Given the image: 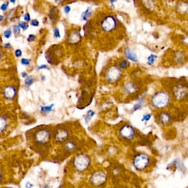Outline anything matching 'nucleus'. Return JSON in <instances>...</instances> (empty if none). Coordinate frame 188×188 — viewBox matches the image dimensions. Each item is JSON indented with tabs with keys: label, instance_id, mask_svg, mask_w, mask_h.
I'll return each instance as SVG.
<instances>
[{
	"label": "nucleus",
	"instance_id": "obj_1",
	"mask_svg": "<svg viewBox=\"0 0 188 188\" xmlns=\"http://www.w3.org/2000/svg\"><path fill=\"white\" fill-rule=\"evenodd\" d=\"M171 96L165 91H159L151 98V104L157 109H163L169 104Z\"/></svg>",
	"mask_w": 188,
	"mask_h": 188
},
{
	"label": "nucleus",
	"instance_id": "obj_2",
	"mask_svg": "<svg viewBox=\"0 0 188 188\" xmlns=\"http://www.w3.org/2000/svg\"><path fill=\"white\" fill-rule=\"evenodd\" d=\"M91 159L88 155L84 153L78 154L74 159L73 164L75 170L78 172H84L89 168Z\"/></svg>",
	"mask_w": 188,
	"mask_h": 188
},
{
	"label": "nucleus",
	"instance_id": "obj_3",
	"mask_svg": "<svg viewBox=\"0 0 188 188\" xmlns=\"http://www.w3.org/2000/svg\"><path fill=\"white\" fill-rule=\"evenodd\" d=\"M151 164V159L147 154L139 153L134 158L133 164L137 170H144Z\"/></svg>",
	"mask_w": 188,
	"mask_h": 188
},
{
	"label": "nucleus",
	"instance_id": "obj_4",
	"mask_svg": "<svg viewBox=\"0 0 188 188\" xmlns=\"http://www.w3.org/2000/svg\"><path fill=\"white\" fill-rule=\"evenodd\" d=\"M121 76H122L121 68L119 66L114 65V66H111L107 70L106 73V78L108 82H109L110 83H114L120 79Z\"/></svg>",
	"mask_w": 188,
	"mask_h": 188
},
{
	"label": "nucleus",
	"instance_id": "obj_5",
	"mask_svg": "<svg viewBox=\"0 0 188 188\" xmlns=\"http://www.w3.org/2000/svg\"><path fill=\"white\" fill-rule=\"evenodd\" d=\"M51 139V133L48 129H42L36 132L35 134V142L38 145H46Z\"/></svg>",
	"mask_w": 188,
	"mask_h": 188
},
{
	"label": "nucleus",
	"instance_id": "obj_6",
	"mask_svg": "<svg viewBox=\"0 0 188 188\" xmlns=\"http://www.w3.org/2000/svg\"><path fill=\"white\" fill-rule=\"evenodd\" d=\"M107 181V175L106 174L105 172L102 170L96 171L94 173L90 178V182L92 185L96 186H101L102 184H105L106 181Z\"/></svg>",
	"mask_w": 188,
	"mask_h": 188
},
{
	"label": "nucleus",
	"instance_id": "obj_7",
	"mask_svg": "<svg viewBox=\"0 0 188 188\" xmlns=\"http://www.w3.org/2000/svg\"><path fill=\"white\" fill-rule=\"evenodd\" d=\"M120 136L125 140H132L136 136V131L131 125H125L120 130Z\"/></svg>",
	"mask_w": 188,
	"mask_h": 188
},
{
	"label": "nucleus",
	"instance_id": "obj_8",
	"mask_svg": "<svg viewBox=\"0 0 188 188\" xmlns=\"http://www.w3.org/2000/svg\"><path fill=\"white\" fill-rule=\"evenodd\" d=\"M117 20L113 16H108L104 18L101 23V28L106 32H111L116 28Z\"/></svg>",
	"mask_w": 188,
	"mask_h": 188
},
{
	"label": "nucleus",
	"instance_id": "obj_9",
	"mask_svg": "<svg viewBox=\"0 0 188 188\" xmlns=\"http://www.w3.org/2000/svg\"><path fill=\"white\" fill-rule=\"evenodd\" d=\"M187 87L183 84H178L173 88V95L177 100H181L187 96Z\"/></svg>",
	"mask_w": 188,
	"mask_h": 188
},
{
	"label": "nucleus",
	"instance_id": "obj_10",
	"mask_svg": "<svg viewBox=\"0 0 188 188\" xmlns=\"http://www.w3.org/2000/svg\"><path fill=\"white\" fill-rule=\"evenodd\" d=\"M4 97L7 100L14 99L17 95V89L14 85H8L5 87L3 90Z\"/></svg>",
	"mask_w": 188,
	"mask_h": 188
},
{
	"label": "nucleus",
	"instance_id": "obj_11",
	"mask_svg": "<svg viewBox=\"0 0 188 188\" xmlns=\"http://www.w3.org/2000/svg\"><path fill=\"white\" fill-rule=\"evenodd\" d=\"M68 138H69V132L64 128L58 129L55 134V140L57 142H66Z\"/></svg>",
	"mask_w": 188,
	"mask_h": 188
},
{
	"label": "nucleus",
	"instance_id": "obj_12",
	"mask_svg": "<svg viewBox=\"0 0 188 188\" xmlns=\"http://www.w3.org/2000/svg\"><path fill=\"white\" fill-rule=\"evenodd\" d=\"M159 119H160V121L162 123V125L165 126L171 125L173 122L172 116L169 113H168V112H162L160 114Z\"/></svg>",
	"mask_w": 188,
	"mask_h": 188
},
{
	"label": "nucleus",
	"instance_id": "obj_13",
	"mask_svg": "<svg viewBox=\"0 0 188 188\" xmlns=\"http://www.w3.org/2000/svg\"><path fill=\"white\" fill-rule=\"evenodd\" d=\"M81 40V35L80 31H73L70 33L68 39V42L70 44H77Z\"/></svg>",
	"mask_w": 188,
	"mask_h": 188
},
{
	"label": "nucleus",
	"instance_id": "obj_14",
	"mask_svg": "<svg viewBox=\"0 0 188 188\" xmlns=\"http://www.w3.org/2000/svg\"><path fill=\"white\" fill-rule=\"evenodd\" d=\"M125 55L126 59H128L131 60V61L134 62H138V59H137V56L135 54V52L133 50H131V48H125Z\"/></svg>",
	"mask_w": 188,
	"mask_h": 188
},
{
	"label": "nucleus",
	"instance_id": "obj_15",
	"mask_svg": "<svg viewBox=\"0 0 188 188\" xmlns=\"http://www.w3.org/2000/svg\"><path fill=\"white\" fill-rule=\"evenodd\" d=\"M124 90L127 93H132L136 90V87L132 82H127L124 85Z\"/></svg>",
	"mask_w": 188,
	"mask_h": 188
},
{
	"label": "nucleus",
	"instance_id": "obj_16",
	"mask_svg": "<svg viewBox=\"0 0 188 188\" xmlns=\"http://www.w3.org/2000/svg\"><path fill=\"white\" fill-rule=\"evenodd\" d=\"M8 120L5 116H0V133H3L7 128Z\"/></svg>",
	"mask_w": 188,
	"mask_h": 188
},
{
	"label": "nucleus",
	"instance_id": "obj_17",
	"mask_svg": "<svg viewBox=\"0 0 188 188\" xmlns=\"http://www.w3.org/2000/svg\"><path fill=\"white\" fill-rule=\"evenodd\" d=\"M65 148L69 152H73L76 149V143L73 142V141H68V142H66Z\"/></svg>",
	"mask_w": 188,
	"mask_h": 188
},
{
	"label": "nucleus",
	"instance_id": "obj_18",
	"mask_svg": "<svg viewBox=\"0 0 188 188\" xmlns=\"http://www.w3.org/2000/svg\"><path fill=\"white\" fill-rule=\"evenodd\" d=\"M92 11L91 10L90 7H88L86 10H85L83 13H82L81 14V19L83 21H87L89 19V18L90 17L91 15H92Z\"/></svg>",
	"mask_w": 188,
	"mask_h": 188
},
{
	"label": "nucleus",
	"instance_id": "obj_19",
	"mask_svg": "<svg viewBox=\"0 0 188 188\" xmlns=\"http://www.w3.org/2000/svg\"><path fill=\"white\" fill-rule=\"evenodd\" d=\"M53 107V104L47 106H42V107H41V111H42V113H49V112L52 111Z\"/></svg>",
	"mask_w": 188,
	"mask_h": 188
},
{
	"label": "nucleus",
	"instance_id": "obj_20",
	"mask_svg": "<svg viewBox=\"0 0 188 188\" xmlns=\"http://www.w3.org/2000/svg\"><path fill=\"white\" fill-rule=\"evenodd\" d=\"M56 16H57V11L55 10V8L53 7V8L51 9L49 13V18L50 19L51 22H55V20L56 19Z\"/></svg>",
	"mask_w": 188,
	"mask_h": 188
},
{
	"label": "nucleus",
	"instance_id": "obj_21",
	"mask_svg": "<svg viewBox=\"0 0 188 188\" xmlns=\"http://www.w3.org/2000/svg\"><path fill=\"white\" fill-rule=\"evenodd\" d=\"M95 115V113L93 111V110H89L87 113V114H86V116H85V121H86V123H88V122H89V121L92 119V118Z\"/></svg>",
	"mask_w": 188,
	"mask_h": 188
},
{
	"label": "nucleus",
	"instance_id": "obj_22",
	"mask_svg": "<svg viewBox=\"0 0 188 188\" xmlns=\"http://www.w3.org/2000/svg\"><path fill=\"white\" fill-rule=\"evenodd\" d=\"M179 7H181V9H179V12L180 13H187V3H184V2H181L179 4Z\"/></svg>",
	"mask_w": 188,
	"mask_h": 188
},
{
	"label": "nucleus",
	"instance_id": "obj_23",
	"mask_svg": "<svg viewBox=\"0 0 188 188\" xmlns=\"http://www.w3.org/2000/svg\"><path fill=\"white\" fill-rule=\"evenodd\" d=\"M157 58V57L155 54H151V55H150L149 57H148V65H152L154 63V62L156 61Z\"/></svg>",
	"mask_w": 188,
	"mask_h": 188
},
{
	"label": "nucleus",
	"instance_id": "obj_24",
	"mask_svg": "<svg viewBox=\"0 0 188 188\" xmlns=\"http://www.w3.org/2000/svg\"><path fill=\"white\" fill-rule=\"evenodd\" d=\"M119 67L120 68H122V69H126V68H128L129 67V62L126 59H123L120 62Z\"/></svg>",
	"mask_w": 188,
	"mask_h": 188
},
{
	"label": "nucleus",
	"instance_id": "obj_25",
	"mask_svg": "<svg viewBox=\"0 0 188 188\" xmlns=\"http://www.w3.org/2000/svg\"><path fill=\"white\" fill-rule=\"evenodd\" d=\"M33 82H34V79H33L32 76H29V77H27L26 79H25V84L27 86V87H30V85H32V84H33Z\"/></svg>",
	"mask_w": 188,
	"mask_h": 188
},
{
	"label": "nucleus",
	"instance_id": "obj_26",
	"mask_svg": "<svg viewBox=\"0 0 188 188\" xmlns=\"http://www.w3.org/2000/svg\"><path fill=\"white\" fill-rule=\"evenodd\" d=\"M19 26V28H22V30H24V31H25V30H27V28H28V25H27V23H26V22H19V24L18 25Z\"/></svg>",
	"mask_w": 188,
	"mask_h": 188
},
{
	"label": "nucleus",
	"instance_id": "obj_27",
	"mask_svg": "<svg viewBox=\"0 0 188 188\" xmlns=\"http://www.w3.org/2000/svg\"><path fill=\"white\" fill-rule=\"evenodd\" d=\"M8 5H9V2L8 1H6V2L3 3L1 6H0V10H2V11H6L8 8Z\"/></svg>",
	"mask_w": 188,
	"mask_h": 188
},
{
	"label": "nucleus",
	"instance_id": "obj_28",
	"mask_svg": "<svg viewBox=\"0 0 188 188\" xmlns=\"http://www.w3.org/2000/svg\"><path fill=\"white\" fill-rule=\"evenodd\" d=\"M30 62H31V60L29 59H21V64L23 65H25V66H28L29 65H30Z\"/></svg>",
	"mask_w": 188,
	"mask_h": 188
},
{
	"label": "nucleus",
	"instance_id": "obj_29",
	"mask_svg": "<svg viewBox=\"0 0 188 188\" xmlns=\"http://www.w3.org/2000/svg\"><path fill=\"white\" fill-rule=\"evenodd\" d=\"M11 35H12V31L10 29L6 30V31L4 32V36L6 38V39H9V38L11 36Z\"/></svg>",
	"mask_w": 188,
	"mask_h": 188
},
{
	"label": "nucleus",
	"instance_id": "obj_30",
	"mask_svg": "<svg viewBox=\"0 0 188 188\" xmlns=\"http://www.w3.org/2000/svg\"><path fill=\"white\" fill-rule=\"evenodd\" d=\"M13 33H15V34H16V35L19 34L21 32V29H20V28H19V25H15V26L13 27Z\"/></svg>",
	"mask_w": 188,
	"mask_h": 188
},
{
	"label": "nucleus",
	"instance_id": "obj_31",
	"mask_svg": "<svg viewBox=\"0 0 188 188\" xmlns=\"http://www.w3.org/2000/svg\"><path fill=\"white\" fill-rule=\"evenodd\" d=\"M142 103L140 101V102L137 103V104H136L134 106V107H133V111H136V110L142 108Z\"/></svg>",
	"mask_w": 188,
	"mask_h": 188
},
{
	"label": "nucleus",
	"instance_id": "obj_32",
	"mask_svg": "<svg viewBox=\"0 0 188 188\" xmlns=\"http://www.w3.org/2000/svg\"><path fill=\"white\" fill-rule=\"evenodd\" d=\"M53 33H54V36L55 38H60V31H59L58 28H54Z\"/></svg>",
	"mask_w": 188,
	"mask_h": 188
},
{
	"label": "nucleus",
	"instance_id": "obj_33",
	"mask_svg": "<svg viewBox=\"0 0 188 188\" xmlns=\"http://www.w3.org/2000/svg\"><path fill=\"white\" fill-rule=\"evenodd\" d=\"M151 118V114H145L144 115L142 119V122H148V120H150V119Z\"/></svg>",
	"mask_w": 188,
	"mask_h": 188
},
{
	"label": "nucleus",
	"instance_id": "obj_34",
	"mask_svg": "<svg viewBox=\"0 0 188 188\" xmlns=\"http://www.w3.org/2000/svg\"><path fill=\"white\" fill-rule=\"evenodd\" d=\"M36 38V35L30 34L29 35L28 37H27V41H28L29 42H33V41H35Z\"/></svg>",
	"mask_w": 188,
	"mask_h": 188
},
{
	"label": "nucleus",
	"instance_id": "obj_35",
	"mask_svg": "<svg viewBox=\"0 0 188 188\" xmlns=\"http://www.w3.org/2000/svg\"><path fill=\"white\" fill-rule=\"evenodd\" d=\"M30 24H31L32 26H34V27H38L39 25V22L37 20V19H33V20H31V22H30Z\"/></svg>",
	"mask_w": 188,
	"mask_h": 188
},
{
	"label": "nucleus",
	"instance_id": "obj_36",
	"mask_svg": "<svg viewBox=\"0 0 188 188\" xmlns=\"http://www.w3.org/2000/svg\"><path fill=\"white\" fill-rule=\"evenodd\" d=\"M22 51H21L20 49H17L15 51V56H16L17 58H19V57H22Z\"/></svg>",
	"mask_w": 188,
	"mask_h": 188
},
{
	"label": "nucleus",
	"instance_id": "obj_37",
	"mask_svg": "<svg viewBox=\"0 0 188 188\" xmlns=\"http://www.w3.org/2000/svg\"><path fill=\"white\" fill-rule=\"evenodd\" d=\"M63 10H64L65 13H66V14H67V13H69V12L71 11V7H69V5H66V6H64V7H63Z\"/></svg>",
	"mask_w": 188,
	"mask_h": 188
},
{
	"label": "nucleus",
	"instance_id": "obj_38",
	"mask_svg": "<svg viewBox=\"0 0 188 188\" xmlns=\"http://www.w3.org/2000/svg\"><path fill=\"white\" fill-rule=\"evenodd\" d=\"M42 69H49V67H48L47 65H40V66H39L37 68L38 70H42Z\"/></svg>",
	"mask_w": 188,
	"mask_h": 188
},
{
	"label": "nucleus",
	"instance_id": "obj_39",
	"mask_svg": "<svg viewBox=\"0 0 188 188\" xmlns=\"http://www.w3.org/2000/svg\"><path fill=\"white\" fill-rule=\"evenodd\" d=\"M24 20L26 21V22H30V15L29 13H26V14L24 16Z\"/></svg>",
	"mask_w": 188,
	"mask_h": 188
},
{
	"label": "nucleus",
	"instance_id": "obj_40",
	"mask_svg": "<svg viewBox=\"0 0 188 188\" xmlns=\"http://www.w3.org/2000/svg\"><path fill=\"white\" fill-rule=\"evenodd\" d=\"M4 48H6V49H10V48H11V45H10V43H6L4 44Z\"/></svg>",
	"mask_w": 188,
	"mask_h": 188
},
{
	"label": "nucleus",
	"instance_id": "obj_41",
	"mask_svg": "<svg viewBox=\"0 0 188 188\" xmlns=\"http://www.w3.org/2000/svg\"><path fill=\"white\" fill-rule=\"evenodd\" d=\"M25 187H26V188H32L33 187V184L30 182H27L26 184H25Z\"/></svg>",
	"mask_w": 188,
	"mask_h": 188
},
{
	"label": "nucleus",
	"instance_id": "obj_42",
	"mask_svg": "<svg viewBox=\"0 0 188 188\" xmlns=\"http://www.w3.org/2000/svg\"><path fill=\"white\" fill-rule=\"evenodd\" d=\"M22 76L23 77V78H27V73L26 72H23L22 73Z\"/></svg>",
	"mask_w": 188,
	"mask_h": 188
},
{
	"label": "nucleus",
	"instance_id": "obj_43",
	"mask_svg": "<svg viewBox=\"0 0 188 188\" xmlns=\"http://www.w3.org/2000/svg\"><path fill=\"white\" fill-rule=\"evenodd\" d=\"M3 19H4V16H2V15H0V23L2 22Z\"/></svg>",
	"mask_w": 188,
	"mask_h": 188
},
{
	"label": "nucleus",
	"instance_id": "obj_44",
	"mask_svg": "<svg viewBox=\"0 0 188 188\" xmlns=\"http://www.w3.org/2000/svg\"><path fill=\"white\" fill-rule=\"evenodd\" d=\"M55 1L56 2H58V3H61V2H63L64 0H55Z\"/></svg>",
	"mask_w": 188,
	"mask_h": 188
},
{
	"label": "nucleus",
	"instance_id": "obj_45",
	"mask_svg": "<svg viewBox=\"0 0 188 188\" xmlns=\"http://www.w3.org/2000/svg\"><path fill=\"white\" fill-rule=\"evenodd\" d=\"M115 1H117V0H110V2H111V4H113L115 2Z\"/></svg>",
	"mask_w": 188,
	"mask_h": 188
},
{
	"label": "nucleus",
	"instance_id": "obj_46",
	"mask_svg": "<svg viewBox=\"0 0 188 188\" xmlns=\"http://www.w3.org/2000/svg\"><path fill=\"white\" fill-rule=\"evenodd\" d=\"M1 179H2V176H1V171H0V182L1 181Z\"/></svg>",
	"mask_w": 188,
	"mask_h": 188
},
{
	"label": "nucleus",
	"instance_id": "obj_47",
	"mask_svg": "<svg viewBox=\"0 0 188 188\" xmlns=\"http://www.w3.org/2000/svg\"><path fill=\"white\" fill-rule=\"evenodd\" d=\"M16 0H10V2L13 3V4H15V3H16Z\"/></svg>",
	"mask_w": 188,
	"mask_h": 188
},
{
	"label": "nucleus",
	"instance_id": "obj_48",
	"mask_svg": "<svg viewBox=\"0 0 188 188\" xmlns=\"http://www.w3.org/2000/svg\"><path fill=\"white\" fill-rule=\"evenodd\" d=\"M1 57H2V52H1V49H0V59H1Z\"/></svg>",
	"mask_w": 188,
	"mask_h": 188
},
{
	"label": "nucleus",
	"instance_id": "obj_49",
	"mask_svg": "<svg viewBox=\"0 0 188 188\" xmlns=\"http://www.w3.org/2000/svg\"><path fill=\"white\" fill-rule=\"evenodd\" d=\"M43 188H50V187L48 185H45V186H44Z\"/></svg>",
	"mask_w": 188,
	"mask_h": 188
},
{
	"label": "nucleus",
	"instance_id": "obj_50",
	"mask_svg": "<svg viewBox=\"0 0 188 188\" xmlns=\"http://www.w3.org/2000/svg\"><path fill=\"white\" fill-rule=\"evenodd\" d=\"M42 79H43V80H44V79H45V77H44V76H43V78H42Z\"/></svg>",
	"mask_w": 188,
	"mask_h": 188
}]
</instances>
